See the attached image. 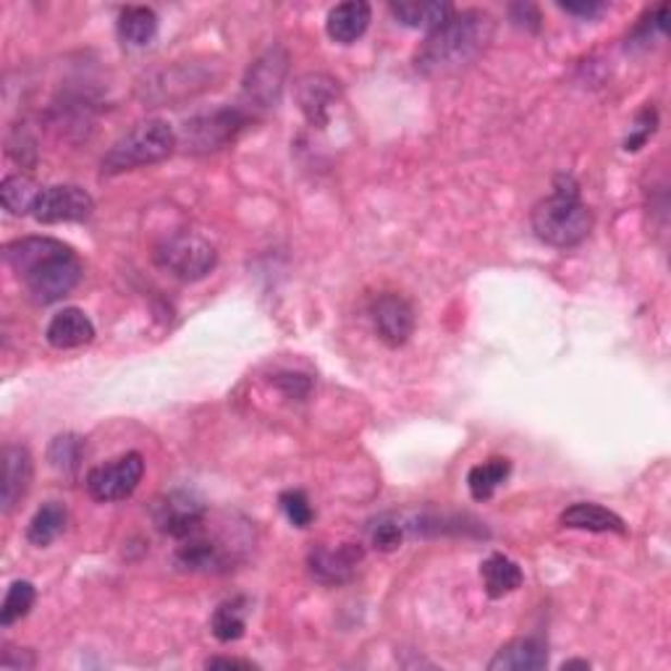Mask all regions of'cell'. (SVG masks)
I'll use <instances>...</instances> for the list:
<instances>
[{"label":"cell","instance_id":"cell-19","mask_svg":"<svg viewBox=\"0 0 671 671\" xmlns=\"http://www.w3.org/2000/svg\"><path fill=\"white\" fill-rule=\"evenodd\" d=\"M176 564L190 572H223L229 570V553H225L216 540L192 535V538H186V544L179 548Z\"/></svg>","mask_w":671,"mask_h":671},{"label":"cell","instance_id":"cell-34","mask_svg":"<svg viewBox=\"0 0 671 671\" xmlns=\"http://www.w3.org/2000/svg\"><path fill=\"white\" fill-rule=\"evenodd\" d=\"M205 669H257L252 661H242V658H208Z\"/></svg>","mask_w":671,"mask_h":671},{"label":"cell","instance_id":"cell-31","mask_svg":"<svg viewBox=\"0 0 671 671\" xmlns=\"http://www.w3.org/2000/svg\"><path fill=\"white\" fill-rule=\"evenodd\" d=\"M656 121L658 119H656L654 108H645V111L637 115V124H635V129H632V134L627 137V142H624V150H627V152L640 150L645 142H648L650 134L656 132Z\"/></svg>","mask_w":671,"mask_h":671},{"label":"cell","instance_id":"cell-21","mask_svg":"<svg viewBox=\"0 0 671 671\" xmlns=\"http://www.w3.org/2000/svg\"><path fill=\"white\" fill-rule=\"evenodd\" d=\"M158 35V14L147 5H132L119 16V37L132 48H145Z\"/></svg>","mask_w":671,"mask_h":671},{"label":"cell","instance_id":"cell-1","mask_svg":"<svg viewBox=\"0 0 671 671\" xmlns=\"http://www.w3.org/2000/svg\"><path fill=\"white\" fill-rule=\"evenodd\" d=\"M3 257L19 279L24 281L32 300L53 305L80 286L84 266L69 244L50 236H27L5 244Z\"/></svg>","mask_w":671,"mask_h":671},{"label":"cell","instance_id":"cell-20","mask_svg":"<svg viewBox=\"0 0 671 671\" xmlns=\"http://www.w3.org/2000/svg\"><path fill=\"white\" fill-rule=\"evenodd\" d=\"M480 577L490 598L509 596V593H514L525 583V574H522L517 561L503 557V553H493V557L483 561Z\"/></svg>","mask_w":671,"mask_h":671},{"label":"cell","instance_id":"cell-33","mask_svg":"<svg viewBox=\"0 0 671 671\" xmlns=\"http://www.w3.org/2000/svg\"><path fill=\"white\" fill-rule=\"evenodd\" d=\"M561 9L566 11V14H574V16H583V19H593L598 14H603L606 11V3H596V0H583V3H561Z\"/></svg>","mask_w":671,"mask_h":671},{"label":"cell","instance_id":"cell-13","mask_svg":"<svg viewBox=\"0 0 671 671\" xmlns=\"http://www.w3.org/2000/svg\"><path fill=\"white\" fill-rule=\"evenodd\" d=\"M32 473H35V464H32L29 449L9 447L3 451V490H0L3 514L14 512L16 503L27 496Z\"/></svg>","mask_w":671,"mask_h":671},{"label":"cell","instance_id":"cell-24","mask_svg":"<svg viewBox=\"0 0 671 671\" xmlns=\"http://www.w3.org/2000/svg\"><path fill=\"white\" fill-rule=\"evenodd\" d=\"M210 630L221 643L242 640L244 630H247V601H244V598L223 601L216 611H212Z\"/></svg>","mask_w":671,"mask_h":671},{"label":"cell","instance_id":"cell-16","mask_svg":"<svg viewBox=\"0 0 671 671\" xmlns=\"http://www.w3.org/2000/svg\"><path fill=\"white\" fill-rule=\"evenodd\" d=\"M370 16H373L370 5L363 3V0L339 3L335 9H331V14H328L326 22L328 37L341 45L357 42L367 32V27H370Z\"/></svg>","mask_w":671,"mask_h":671},{"label":"cell","instance_id":"cell-25","mask_svg":"<svg viewBox=\"0 0 671 671\" xmlns=\"http://www.w3.org/2000/svg\"><path fill=\"white\" fill-rule=\"evenodd\" d=\"M40 192L42 186L35 179L14 173V176H5L3 184H0V203L14 216H32V208H35Z\"/></svg>","mask_w":671,"mask_h":671},{"label":"cell","instance_id":"cell-27","mask_svg":"<svg viewBox=\"0 0 671 671\" xmlns=\"http://www.w3.org/2000/svg\"><path fill=\"white\" fill-rule=\"evenodd\" d=\"M84 454V441L74 434H63L56 436L53 443L48 449V462L56 473L61 475H74L82 464Z\"/></svg>","mask_w":671,"mask_h":671},{"label":"cell","instance_id":"cell-15","mask_svg":"<svg viewBox=\"0 0 671 671\" xmlns=\"http://www.w3.org/2000/svg\"><path fill=\"white\" fill-rule=\"evenodd\" d=\"M45 339L56 350H76V346L89 344L95 339L93 320L84 315L80 307H66L53 315V320L45 328Z\"/></svg>","mask_w":671,"mask_h":671},{"label":"cell","instance_id":"cell-26","mask_svg":"<svg viewBox=\"0 0 671 671\" xmlns=\"http://www.w3.org/2000/svg\"><path fill=\"white\" fill-rule=\"evenodd\" d=\"M509 473H512V462L503 460V456H493V460H488L486 464H477V467L469 469L467 486L473 499L488 501L490 496L507 483Z\"/></svg>","mask_w":671,"mask_h":671},{"label":"cell","instance_id":"cell-18","mask_svg":"<svg viewBox=\"0 0 671 671\" xmlns=\"http://www.w3.org/2000/svg\"><path fill=\"white\" fill-rule=\"evenodd\" d=\"M561 525L572 527V530H587V533H619L624 535V520L619 514L609 512V509L598 507V503H572L570 509L561 512Z\"/></svg>","mask_w":671,"mask_h":671},{"label":"cell","instance_id":"cell-28","mask_svg":"<svg viewBox=\"0 0 671 671\" xmlns=\"http://www.w3.org/2000/svg\"><path fill=\"white\" fill-rule=\"evenodd\" d=\"M35 598H37L35 585L27 583V580H16V583L9 587V593H5L3 606H0V624H3V627H11V624L19 622V619L27 617L32 606H35Z\"/></svg>","mask_w":671,"mask_h":671},{"label":"cell","instance_id":"cell-11","mask_svg":"<svg viewBox=\"0 0 671 671\" xmlns=\"http://www.w3.org/2000/svg\"><path fill=\"white\" fill-rule=\"evenodd\" d=\"M373 326L380 341L389 346H404L415 333V309L399 294H380L370 305Z\"/></svg>","mask_w":671,"mask_h":671},{"label":"cell","instance_id":"cell-3","mask_svg":"<svg viewBox=\"0 0 671 671\" xmlns=\"http://www.w3.org/2000/svg\"><path fill=\"white\" fill-rule=\"evenodd\" d=\"M590 229L593 210L580 199V186L572 176H559L551 197L540 199L533 208V231L548 247H577Z\"/></svg>","mask_w":671,"mask_h":671},{"label":"cell","instance_id":"cell-30","mask_svg":"<svg viewBox=\"0 0 671 671\" xmlns=\"http://www.w3.org/2000/svg\"><path fill=\"white\" fill-rule=\"evenodd\" d=\"M370 540L378 551H396L402 546V525L396 520L380 517L376 525L370 527Z\"/></svg>","mask_w":671,"mask_h":671},{"label":"cell","instance_id":"cell-4","mask_svg":"<svg viewBox=\"0 0 671 671\" xmlns=\"http://www.w3.org/2000/svg\"><path fill=\"white\" fill-rule=\"evenodd\" d=\"M176 132L171 124L160 119H147L134 124L121 139H115L111 150L102 155V173L113 176V173L134 171V168L152 166L166 160L168 155L176 150Z\"/></svg>","mask_w":671,"mask_h":671},{"label":"cell","instance_id":"cell-14","mask_svg":"<svg viewBox=\"0 0 671 671\" xmlns=\"http://www.w3.org/2000/svg\"><path fill=\"white\" fill-rule=\"evenodd\" d=\"M339 95V87L331 76L326 74H307L296 84V100H300L302 113L313 126H326L328 115H331V106Z\"/></svg>","mask_w":671,"mask_h":671},{"label":"cell","instance_id":"cell-32","mask_svg":"<svg viewBox=\"0 0 671 671\" xmlns=\"http://www.w3.org/2000/svg\"><path fill=\"white\" fill-rule=\"evenodd\" d=\"M276 386L289 393V396H305L309 391V378L300 376V373H286V376L276 378Z\"/></svg>","mask_w":671,"mask_h":671},{"label":"cell","instance_id":"cell-17","mask_svg":"<svg viewBox=\"0 0 671 671\" xmlns=\"http://www.w3.org/2000/svg\"><path fill=\"white\" fill-rule=\"evenodd\" d=\"M548 654L546 645L533 637H520V640L507 643L499 654L493 656V661L488 663L490 671H538L546 669Z\"/></svg>","mask_w":671,"mask_h":671},{"label":"cell","instance_id":"cell-5","mask_svg":"<svg viewBox=\"0 0 671 671\" xmlns=\"http://www.w3.org/2000/svg\"><path fill=\"white\" fill-rule=\"evenodd\" d=\"M155 263L176 279L199 281L216 268L218 252L208 239L195 231H176L155 247Z\"/></svg>","mask_w":671,"mask_h":671},{"label":"cell","instance_id":"cell-35","mask_svg":"<svg viewBox=\"0 0 671 671\" xmlns=\"http://www.w3.org/2000/svg\"><path fill=\"white\" fill-rule=\"evenodd\" d=\"M561 669H564V671L566 669H590V663H587V661H564V663H561Z\"/></svg>","mask_w":671,"mask_h":671},{"label":"cell","instance_id":"cell-8","mask_svg":"<svg viewBox=\"0 0 671 671\" xmlns=\"http://www.w3.org/2000/svg\"><path fill=\"white\" fill-rule=\"evenodd\" d=\"M152 520L155 527H158L163 535H171V538L176 540H186L203 530L205 503L199 501L195 493L173 490V493H166L163 499L155 501Z\"/></svg>","mask_w":671,"mask_h":671},{"label":"cell","instance_id":"cell-29","mask_svg":"<svg viewBox=\"0 0 671 671\" xmlns=\"http://www.w3.org/2000/svg\"><path fill=\"white\" fill-rule=\"evenodd\" d=\"M279 501H281L283 514H286L294 527H302V530H305V527L313 525L315 512H313V507H309V499L302 493V490H286V493H281Z\"/></svg>","mask_w":671,"mask_h":671},{"label":"cell","instance_id":"cell-9","mask_svg":"<svg viewBox=\"0 0 671 671\" xmlns=\"http://www.w3.org/2000/svg\"><path fill=\"white\" fill-rule=\"evenodd\" d=\"M247 124V113L239 108H223V111L197 115L186 121L184 142L192 152H212L221 150L225 142H231Z\"/></svg>","mask_w":671,"mask_h":671},{"label":"cell","instance_id":"cell-22","mask_svg":"<svg viewBox=\"0 0 671 671\" xmlns=\"http://www.w3.org/2000/svg\"><path fill=\"white\" fill-rule=\"evenodd\" d=\"M66 522H69V514L63 503H58V501L42 503V507L35 512V517L29 520L27 540L37 548L50 546L58 535L66 530Z\"/></svg>","mask_w":671,"mask_h":671},{"label":"cell","instance_id":"cell-6","mask_svg":"<svg viewBox=\"0 0 671 671\" xmlns=\"http://www.w3.org/2000/svg\"><path fill=\"white\" fill-rule=\"evenodd\" d=\"M142 475H145V460H142V454H137V451H129V454L119 456V460L89 469L84 486H87V493L93 496L95 501H124L139 488Z\"/></svg>","mask_w":671,"mask_h":671},{"label":"cell","instance_id":"cell-12","mask_svg":"<svg viewBox=\"0 0 671 671\" xmlns=\"http://www.w3.org/2000/svg\"><path fill=\"white\" fill-rule=\"evenodd\" d=\"M363 557H365L363 546H357V544H344L339 548L315 546L307 557V566L318 583L344 585L354 577V572H357Z\"/></svg>","mask_w":671,"mask_h":671},{"label":"cell","instance_id":"cell-10","mask_svg":"<svg viewBox=\"0 0 671 671\" xmlns=\"http://www.w3.org/2000/svg\"><path fill=\"white\" fill-rule=\"evenodd\" d=\"M289 58L281 48L268 50L257 63H252L247 80H244V98L255 102V108H270L279 102L283 76H286Z\"/></svg>","mask_w":671,"mask_h":671},{"label":"cell","instance_id":"cell-2","mask_svg":"<svg viewBox=\"0 0 671 671\" xmlns=\"http://www.w3.org/2000/svg\"><path fill=\"white\" fill-rule=\"evenodd\" d=\"M493 37V19L486 11H454L441 27L428 32L415 53V69L425 76L451 74L467 66Z\"/></svg>","mask_w":671,"mask_h":671},{"label":"cell","instance_id":"cell-7","mask_svg":"<svg viewBox=\"0 0 671 671\" xmlns=\"http://www.w3.org/2000/svg\"><path fill=\"white\" fill-rule=\"evenodd\" d=\"M95 212V199L76 184H56L42 186L37 197L32 218L37 223H80L87 221Z\"/></svg>","mask_w":671,"mask_h":671},{"label":"cell","instance_id":"cell-23","mask_svg":"<svg viewBox=\"0 0 671 671\" xmlns=\"http://www.w3.org/2000/svg\"><path fill=\"white\" fill-rule=\"evenodd\" d=\"M391 14L406 27L434 32L454 14L451 3H391Z\"/></svg>","mask_w":671,"mask_h":671}]
</instances>
